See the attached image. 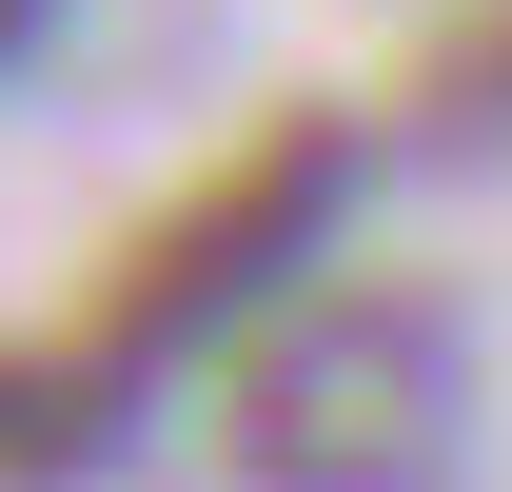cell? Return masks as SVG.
Returning <instances> with one entry per match:
<instances>
[{"mask_svg": "<svg viewBox=\"0 0 512 492\" xmlns=\"http://www.w3.org/2000/svg\"><path fill=\"white\" fill-rule=\"evenodd\" d=\"M40 40H60V0H0V79H20V60H40Z\"/></svg>", "mask_w": 512, "mask_h": 492, "instance_id": "5", "label": "cell"}, {"mask_svg": "<svg viewBox=\"0 0 512 492\" xmlns=\"http://www.w3.org/2000/svg\"><path fill=\"white\" fill-rule=\"evenodd\" d=\"M414 138H434V158L512 138V0H453L434 40H414Z\"/></svg>", "mask_w": 512, "mask_h": 492, "instance_id": "4", "label": "cell"}, {"mask_svg": "<svg viewBox=\"0 0 512 492\" xmlns=\"http://www.w3.org/2000/svg\"><path fill=\"white\" fill-rule=\"evenodd\" d=\"M119 414H138V374L99 335H0V492H79L119 453Z\"/></svg>", "mask_w": 512, "mask_h": 492, "instance_id": "3", "label": "cell"}, {"mask_svg": "<svg viewBox=\"0 0 512 492\" xmlns=\"http://www.w3.org/2000/svg\"><path fill=\"white\" fill-rule=\"evenodd\" d=\"M335 197H355V119H335V99L256 119L197 197H158V217L119 237V276H99V315H79V335H99V355L158 394V374H178V355H217L237 315H296V296H316Z\"/></svg>", "mask_w": 512, "mask_h": 492, "instance_id": "2", "label": "cell"}, {"mask_svg": "<svg viewBox=\"0 0 512 492\" xmlns=\"http://www.w3.org/2000/svg\"><path fill=\"white\" fill-rule=\"evenodd\" d=\"M453 315L394 296V276H316L296 315L237 335V394H217V453L237 492H434L453 473Z\"/></svg>", "mask_w": 512, "mask_h": 492, "instance_id": "1", "label": "cell"}]
</instances>
